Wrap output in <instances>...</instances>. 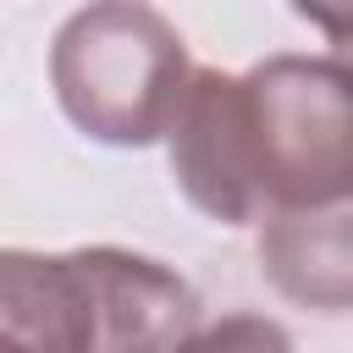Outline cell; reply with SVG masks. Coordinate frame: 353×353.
Listing matches in <instances>:
<instances>
[{"instance_id": "3957f363", "label": "cell", "mask_w": 353, "mask_h": 353, "mask_svg": "<svg viewBox=\"0 0 353 353\" xmlns=\"http://www.w3.org/2000/svg\"><path fill=\"white\" fill-rule=\"evenodd\" d=\"M50 83L77 132L143 149L171 121L188 83V50L149 0H88L50 44Z\"/></svg>"}, {"instance_id": "277c9868", "label": "cell", "mask_w": 353, "mask_h": 353, "mask_svg": "<svg viewBox=\"0 0 353 353\" xmlns=\"http://www.w3.org/2000/svg\"><path fill=\"white\" fill-rule=\"evenodd\" d=\"M259 259L287 298L325 314L347 309V204L270 215L259 237Z\"/></svg>"}, {"instance_id": "5b68a950", "label": "cell", "mask_w": 353, "mask_h": 353, "mask_svg": "<svg viewBox=\"0 0 353 353\" xmlns=\"http://www.w3.org/2000/svg\"><path fill=\"white\" fill-rule=\"evenodd\" d=\"M176 353H292V336L265 314H226L215 325H193Z\"/></svg>"}, {"instance_id": "6da1fadb", "label": "cell", "mask_w": 353, "mask_h": 353, "mask_svg": "<svg viewBox=\"0 0 353 353\" xmlns=\"http://www.w3.org/2000/svg\"><path fill=\"white\" fill-rule=\"evenodd\" d=\"M160 138L176 188L221 226L347 204V66L342 55H270L243 77L199 66Z\"/></svg>"}, {"instance_id": "52a82bcc", "label": "cell", "mask_w": 353, "mask_h": 353, "mask_svg": "<svg viewBox=\"0 0 353 353\" xmlns=\"http://www.w3.org/2000/svg\"><path fill=\"white\" fill-rule=\"evenodd\" d=\"M0 353H17V347H11V342H6V336H0Z\"/></svg>"}, {"instance_id": "7a4b0ae2", "label": "cell", "mask_w": 353, "mask_h": 353, "mask_svg": "<svg viewBox=\"0 0 353 353\" xmlns=\"http://www.w3.org/2000/svg\"><path fill=\"white\" fill-rule=\"evenodd\" d=\"M199 292L127 248H0V336L17 353H176Z\"/></svg>"}, {"instance_id": "8992f818", "label": "cell", "mask_w": 353, "mask_h": 353, "mask_svg": "<svg viewBox=\"0 0 353 353\" xmlns=\"http://www.w3.org/2000/svg\"><path fill=\"white\" fill-rule=\"evenodd\" d=\"M292 6H298V17H309L314 28H325V39H331V44H342V39H347L353 0H292Z\"/></svg>"}]
</instances>
